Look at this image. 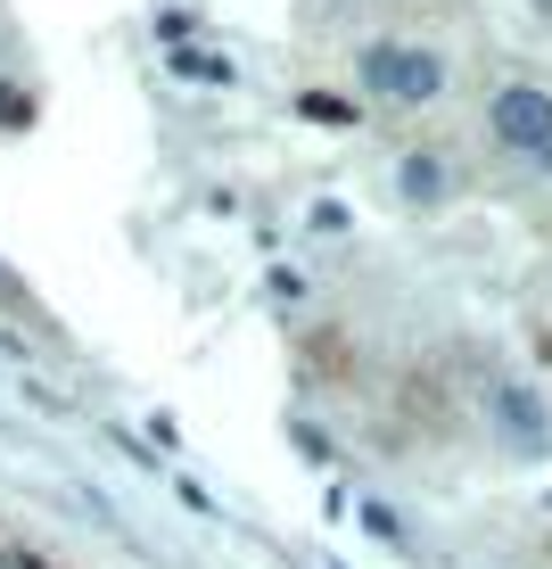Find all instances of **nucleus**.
<instances>
[{"label":"nucleus","mask_w":552,"mask_h":569,"mask_svg":"<svg viewBox=\"0 0 552 569\" xmlns=\"http://www.w3.org/2000/svg\"><path fill=\"white\" fill-rule=\"evenodd\" d=\"M486 132H495V149L528 157V166H552V91L544 83H503L486 100Z\"/></svg>","instance_id":"1"},{"label":"nucleus","mask_w":552,"mask_h":569,"mask_svg":"<svg viewBox=\"0 0 552 569\" xmlns=\"http://www.w3.org/2000/svg\"><path fill=\"white\" fill-rule=\"evenodd\" d=\"M363 83L380 91V100L421 108V100H438V91H445V58L438 50H412V42H371L363 50Z\"/></svg>","instance_id":"2"},{"label":"nucleus","mask_w":552,"mask_h":569,"mask_svg":"<svg viewBox=\"0 0 552 569\" xmlns=\"http://www.w3.org/2000/svg\"><path fill=\"white\" fill-rule=\"evenodd\" d=\"M486 413H495V429H503L511 446H520V455H544V446H552V429H544V405L528 397L520 380H495V388H486Z\"/></svg>","instance_id":"3"},{"label":"nucleus","mask_w":552,"mask_h":569,"mask_svg":"<svg viewBox=\"0 0 552 569\" xmlns=\"http://www.w3.org/2000/svg\"><path fill=\"white\" fill-rule=\"evenodd\" d=\"M397 182H404V199H421V207H438V199H445V166H438V157H404Z\"/></svg>","instance_id":"4"}]
</instances>
